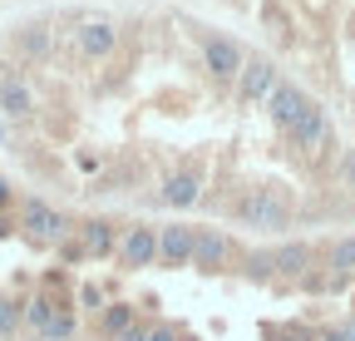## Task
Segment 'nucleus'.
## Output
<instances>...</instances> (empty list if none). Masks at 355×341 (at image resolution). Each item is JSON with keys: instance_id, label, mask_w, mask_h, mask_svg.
<instances>
[{"instance_id": "f257e3e1", "label": "nucleus", "mask_w": 355, "mask_h": 341, "mask_svg": "<svg viewBox=\"0 0 355 341\" xmlns=\"http://www.w3.org/2000/svg\"><path fill=\"white\" fill-rule=\"evenodd\" d=\"M237 218L247 228H261V233H282L291 223V193L277 188V183H261V188H247V198L237 203Z\"/></svg>"}, {"instance_id": "f03ea898", "label": "nucleus", "mask_w": 355, "mask_h": 341, "mask_svg": "<svg viewBox=\"0 0 355 341\" xmlns=\"http://www.w3.org/2000/svg\"><path fill=\"white\" fill-rule=\"evenodd\" d=\"M20 233H25L30 242H40V247H60V242L74 233V223L64 218L60 208H50L44 198H25V203H20Z\"/></svg>"}, {"instance_id": "7ed1b4c3", "label": "nucleus", "mask_w": 355, "mask_h": 341, "mask_svg": "<svg viewBox=\"0 0 355 341\" xmlns=\"http://www.w3.org/2000/svg\"><path fill=\"white\" fill-rule=\"evenodd\" d=\"M119 267L123 272H144V267H153L158 263V228L153 223H128L123 233H119Z\"/></svg>"}, {"instance_id": "20e7f679", "label": "nucleus", "mask_w": 355, "mask_h": 341, "mask_svg": "<svg viewBox=\"0 0 355 341\" xmlns=\"http://www.w3.org/2000/svg\"><path fill=\"white\" fill-rule=\"evenodd\" d=\"M242 65H247V55H242L237 40H227V35H202V69H207L217 84H237Z\"/></svg>"}, {"instance_id": "39448f33", "label": "nucleus", "mask_w": 355, "mask_h": 341, "mask_svg": "<svg viewBox=\"0 0 355 341\" xmlns=\"http://www.w3.org/2000/svg\"><path fill=\"white\" fill-rule=\"evenodd\" d=\"M232 258H237V247H232V238L222 233V228H198V238H193V267L198 272H227L232 267Z\"/></svg>"}, {"instance_id": "423d86ee", "label": "nucleus", "mask_w": 355, "mask_h": 341, "mask_svg": "<svg viewBox=\"0 0 355 341\" xmlns=\"http://www.w3.org/2000/svg\"><path fill=\"white\" fill-rule=\"evenodd\" d=\"M286 144H291V149H301V153H316L321 144H331V114H326L316 99H311V104H306V114L286 129Z\"/></svg>"}, {"instance_id": "0eeeda50", "label": "nucleus", "mask_w": 355, "mask_h": 341, "mask_svg": "<svg viewBox=\"0 0 355 341\" xmlns=\"http://www.w3.org/2000/svg\"><path fill=\"white\" fill-rule=\"evenodd\" d=\"M277 84H282V69L272 60H247L242 74H237V104H266V94Z\"/></svg>"}, {"instance_id": "6e6552de", "label": "nucleus", "mask_w": 355, "mask_h": 341, "mask_svg": "<svg viewBox=\"0 0 355 341\" xmlns=\"http://www.w3.org/2000/svg\"><path fill=\"white\" fill-rule=\"evenodd\" d=\"M198 198H202V168H198V163H188V168H178V174H168V178H163V193H158V203L173 208V213H188Z\"/></svg>"}, {"instance_id": "1a4fd4ad", "label": "nucleus", "mask_w": 355, "mask_h": 341, "mask_svg": "<svg viewBox=\"0 0 355 341\" xmlns=\"http://www.w3.org/2000/svg\"><path fill=\"white\" fill-rule=\"evenodd\" d=\"M306 104H311V99H306V90H301V84H291V79H282V84H277V90H272V94H266V119H272V124H277V129L286 134V129H291V124H296V119L306 114Z\"/></svg>"}, {"instance_id": "9d476101", "label": "nucleus", "mask_w": 355, "mask_h": 341, "mask_svg": "<svg viewBox=\"0 0 355 341\" xmlns=\"http://www.w3.org/2000/svg\"><path fill=\"white\" fill-rule=\"evenodd\" d=\"M74 50H79L84 60H109V55L119 50V25H114V20H84V25L74 30Z\"/></svg>"}, {"instance_id": "9b49d317", "label": "nucleus", "mask_w": 355, "mask_h": 341, "mask_svg": "<svg viewBox=\"0 0 355 341\" xmlns=\"http://www.w3.org/2000/svg\"><path fill=\"white\" fill-rule=\"evenodd\" d=\"M193 238H198V228H188V223L158 228V263L163 267H193Z\"/></svg>"}, {"instance_id": "f8f14e48", "label": "nucleus", "mask_w": 355, "mask_h": 341, "mask_svg": "<svg viewBox=\"0 0 355 341\" xmlns=\"http://www.w3.org/2000/svg\"><path fill=\"white\" fill-rule=\"evenodd\" d=\"M35 109H40V99L30 90V79L6 69V74H0V114H6V119H30Z\"/></svg>"}, {"instance_id": "ddd939ff", "label": "nucleus", "mask_w": 355, "mask_h": 341, "mask_svg": "<svg viewBox=\"0 0 355 341\" xmlns=\"http://www.w3.org/2000/svg\"><path fill=\"white\" fill-rule=\"evenodd\" d=\"M79 238V252H84V258H109V252H119V223H109V218H84L79 228H74Z\"/></svg>"}, {"instance_id": "4468645a", "label": "nucleus", "mask_w": 355, "mask_h": 341, "mask_svg": "<svg viewBox=\"0 0 355 341\" xmlns=\"http://www.w3.org/2000/svg\"><path fill=\"white\" fill-rule=\"evenodd\" d=\"M272 263H277V277L301 282L311 272V263H316V247L311 242H282V247H272Z\"/></svg>"}, {"instance_id": "2eb2a0df", "label": "nucleus", "mask_w": 355, "mask_h": 341, "mask_svg": "<svg viewBox=\"0 0 355 341\" xmlns=\"http://www.w3.org/2000/svg\"><path fill=\"white\" fill-rule=\"evenodd\" d=\"M60 307H74V302H55L50 292H35V297H25V302H20V322H25L35 336H44V326H50V317H55Z\"/></svg>"}, {"instance_id": "dca6fc26", "label": "nucleus", "mask_w": 355, "mask_h": 341, "mask_svg": "<svg viewBox=\"0 0 355 341\" xmlns=\"http://www.w3.org/2000/svg\"><path fill=\"white\" fill-rule=\"evenodd\" d=\"M326 277H331L336 287L355 277V233H350V238H336V242L326 247Z\"/></svg>"}, {"instance_id": "f3484780", "label": "nucleus", "mask_w": 355, "mask_h": 341, "mask_svg": "<svg viewBox=\"0 0 355 341\" xmlns=\"http://www.w3.org/2000/svg\"><path fill=\"white\" fill-rule=\"evenodd\" d=\"M133 322H139V307H133V302H104V312H99V336L114 341V336H123Z\"/></svg>"}, {"instance_id": "a211bd4d", "label": "nucleus", "mask_w": 355, "mask_h": 341, "mask_svg": "<svg viewBox=\"0 0 355 341\" xmlns=\"http://www.w3.org/2000/svg\"><path fill=\"white\" fill-rule=\"evenodd\" d=\"M15 50L30 55V60H50V50H55L50 25H25V30H15Z\"/></svg>"}, {"instance_id": "6ab92c4d", "label": "nucleus", "mask_w": 355, "mask_h": 341, "mask_svg": "<svg viewBox=\"0 0 355 341\" xmlns=\"http://www.w3.org/2000/svg\"><path fill=\"white\" fill-rule=\"evenodd\" d=\"M74 331H79L74 307H60V312L50 317V326H44V336H40V341H74Z\"/></svg>"}, {"instance_id": "aec40b11", "label": "nucleus", "mask_w": 355, "mask_h": 341, "mask_svg": "<svg viewBox=\"0 0 355 341\" xmlns=\"http://www.w3.org/2000/svg\"><path fill=\"white\" fill-rule=\"evenodd\" d=\"M242 277H247V282H272V277H277V263H272V252H247V263H242Z\"/></svg>"}, {"instance_id": "412c9836", "label": "nucleus", "mask_w": 355, "mask_h": 341, "mask_svg": "<svg viewBox=\"0 0 355 341\" xmlns=\"http://www.w3.org/2000/svg\"><path fill=\"white\" fill-rule=\"evenodd\" d=\"M20 326H25V322H20V302L0 292V341H6V336H15Z\"/></svg>"}, {"instance_id": "4be33fe9", "label": "nucleus", "mask_w": 355, "mask_h": 341, "mask_svg": "<svg viewBox=\"0 0 355 341\" xmlns=\"http://www.w3.org/2000/svg\"><path fill=\"white\" fill-rule=\"evenodd\" d=\"M79 307H84V312H104V287H99V282H84V287H79Z\"/></svg>"}, {"instance_id": "5701e85b", "label": "nucleus", "mask_w": 355, "mask_h": 341, "mask_svg": "<svg viewBox=\"0 0 355 341\" xmlns=\"http://www.w3.org/2000/svg\"><path fill=\"white\" fill-rule=\"evenodd\" d=\"M266 341H316V331H306V326H272Z\"/></svg>"}, {"instance_id": "b1692460", "label": "nucleus", "mask_w": 355, "mask_h": 341, "mask_svg": "<svg viewBox=\"0 0 355 341\" xmlns=\"http://www.w3.org/2000/svg\"><path fill=\"white\" fill-rule=\"evenodd\" d=\"M178 336H183L178 322H148V341H178Z\"/></svg>"}, {"instance_id": "393cba45", "label": "nucleus", "mask_w": 355, "mask_h": 341, "mask_svg": "<svg viewBox=\"0 0 355 341\" xmlns=\"http://www.w3.org/2000/svg\"><path fill=\"white\" fill-rule=\"evenodd\" d=\"M336 174H340V183H345V188H355V149H345V153H340Z\"/></svg>"}, {"instance_id": "a878e982", "label": "nucleus", "mask_w": 355, "mask_h": 341, "mask_svg": "<svg viewBox=\"0 0 355 341\" xmlns=\"http://www.w3.org/2000/svg\"><path fill=\"white\" fill-rule=\"evenodd\" d=\"M114 341H148V322L139 317V322H133V326H128L123 336H114Z\"/></svg>"}, {"instance_id": "bb28decb", "label": "nucleus", "mask_w": 355, "mask_h": 341, "mask_svg": "<svg viewBox=\"0 0 355 341\" xmlns=\"http://www.w3.org/2000/svg\"><path fill=\"white\" fill-rule=\"evenodd\" d=\"M316 341H345V331H340V326H321Z\"/></svg>"}, {"instance_id": "cd10ccee", "label": "nucleus", "mask_w": 355, "mask_h": 341, "mask_svg": "<svg viewBox=\"0 0 355 341\" xmlns=\"http://www.w3.org/2000/svg\"><path fill=\"white\" fill-rule=\"evenodd\" d=\"M74 163H79V168H84V174H94V168H99V153H79V158H74Z\"/></svg>"}, {"instance_id": "c85d7f7f", "label": "nucleus", "mask_w": 355, "mask_h": 341, "mask_svg": "<svg viewBox=\"0 0 355 341\" xmlns=\"http://www.w3.org/2000/svg\"><path fill=\"white\" fill-rule=\"evenodd\" d=\"M10 198H15V193H10V178H6V174H0V208H6Z\"/></svg>"}, {"instance_id": "c756f323", "label": "nucleus", "mask_w": 355, "mask_h": 341, "mask_svg": "<svg viewBox=\"0 0 355 341\" xmlns=\"http://www.w3.org/2000/svg\"><path fill=\"white\" fill-rule=\"evenodd\" d=\"M340 331H345V341H355V317H345V322H340Z\"/></svg>"}, {"instance_id": "7c9ffc66", "label": "nucleus", "mask_w": 355, "mask_h": 341, "mask_svg": "<svg viewBox=\"0 0 355 341\" xmlns=\"http://www.w3.org/2000/svg\"><path fill=\"white\" fill-rule=\"evenodd\" d=\"M10 233H15V223L6 218V213H0V238H10Z\"/></svg>"}, {"instance_id": "2f4dec72", "label": "nucleus", "mask_w": 355, "mask_h": 341, "mask_svg": "<svg viewBox=\"0 0 355 341\" xmlns=\"http://www.w3.org/2000/svg\"><path fill=\"white\" fill-rule=\"evenodd\" d=\"M178 341H198V336H193V331H183V336H178Z\"/></svg>"}, {"instance_id": "473e14b6", "label": "nucleus", "mask_w": 355, "mask_h": 341, "mask_svg": "<svg viewBox=\"0 0 355 341\" xmlns=\"http://www.w3.org/2000/svg\"><path fill=\"white\" fill-rule=\"evenodd\" d=\"M0 139H6V134H0Z\"/></svg>"}]
</instances>
